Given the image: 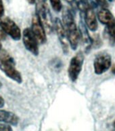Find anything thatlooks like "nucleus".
Returning <instances> with one entry per match:
<instances>
[{"mask_svg": "<svg viewBox=\"0 0 115 131\" xmlns=\"http://www.w3.org/2000/svg\"><path fill=\"white\" fill-rule=\"evenodd\" d=\"M2 82L0 81V88H2Z\"/></svg>", "mask_w": 115, "mask_h": 131, "instance_id": "nucleus-24", "label": "nucleus"}, {"mask_svg": "<svg viewBox=\"0 0 115 131\" xmlns=\"http://www.w3.org/2000/svg\"><path fill=\"white\" fill-rule=\"evenodd\" d=\"M0 131H12V128L9 124L0 122Z\"/></svg>", "mask_w": 115, "mask_h": 131, "instance_id": "nucleus-15", "label": "nucleus"}, {"mask_svg": "<svg viewBox=\"0 0 115 131\" xmlns=\"http://www.w3.org/2000/svg\"><path fill=\"white\" fill-rule=\"evenodd\" d=\"M65 2L71 5L73 8H77V2L75 0H64Z\"/></svg>", "mask_w": 115, "mask_h": 131, "instance_id": "nucleus-19", "label": "nucleus"}, {"mask_svg": "<svg viewBox=\"0 0 115 131\" xmlns=\"http://www.w3.org/2000/svg\"><path fill=\"white\" fill-rule=\"evenodd\" d=\"M6 38V33L4 32V29L2 28V25H1V21H0V40H4Z\"/></svg>", "mask_w": 115, "mask_h": 131, "instance_id": "nucleus-17", "label": "nucleus"}, {"mask_svg": "<svg viewBox=\"0 0 115 131\" xmlns=\"http://www.w3.org/2000/svg\"><path fill=\"white\" fill-rule=\"evenodd\" d=\"M112 73L114 74H115V68H114L113 70H112Z\"/></svg>", "mask_w": 115, "mask_h": 131, "instance_id": "nucleus-23", "label": "nucleus"}, {"mask_svg": "<svg viewBox=\"0 0 115 131\" xmlns=\"http://www.w3.org/2000/svg\"><path fill=\"white\" fill-rule=\"evenodd\" d=\"M2 43H1V41H0V50H2Z\"/></svg>", "mask_w": 115, "mask_h": 131, "instance_id": "nucleus-22", "label": "nucleus"}, {"mask_svg": "<svg viewBox=\"0 0 115 131\" xmlns=\"http://www.w3.org/2000/svg\"><path fill=\"white\" fill-rule=\"evenodd\" d=\"M4 11H5V10H4V3H3L2 0H0V18L4 16Z\"/></svg>", "mask_w": 115, "mask_h": 131, "instance_id": "nucleus-18", "label": "nucleus"}, {"mask_svg": "<svg viewBox=\"0 0 115 131\" xmlns=\"http://www.w3.org/2000/svg\"><path fill=\"white\" fill-rule=\"evenodd\" d=\"M111 56L106 53H100L95 57L93 61L94 72L97 74H102L111 66Z\"/></svg>", "mask_w": 115, "mask_h": 131, "instance_id": "nucleus-7", "label": "nucleus"}, {"mask_svg": "<svg viewBox=\"0 0 115 131\" xmlns=\"http://www.w3.org/2000/svg\"><path fill=\"white\" fill-rule=\"evenodd\" d=\"M30 29L39 43L45 44L46 42L47 36L45 29L36 13L32 16Z\"/></svg>", "mask_w": 115, "mask_h": 131, "instance_id": "nucleus-8", "label": "nucleus"}, {"mask_svg": "<svg viewBox=\"0 0 115 131\" xmlns=\"http://www.w3.org/2000/svg\"><path fill=\"white\" fill-rule=\"evenodd\" d=\"M85 16V24L87 29L91 31H95L97 29V21L96 15L95 14V12L93 11V8L91 6H89L87 10L84 12Z\"/></svg>", "mask_w": 115, "mask_h": 131, "instance_id": "nucleus-10", "label": "nucleus"}, {"mask_svg": "<svg viewBox=\"0 0 115 131\" xmlns=\"http://www.w3.org/2000/svg\"><path fill=\"white\" fill-rule=\"evenodd\" d=\"M36 13L43 25L45 31L48 33L52 31L54 29V23L51 15L50 10L45 0H36Z\"/></svg>", "mask_w": 115, "mask_h": 131, "instance_id": "nucleus-2", "label": "nucleus"}, {"mask_svg": "<svg viewBox=\"0 0 115 131\" xmlns=\"http://www.w3.org/2000/svg\"><path fill=\"white\" fill-rule=\"evenodd\" d=\"M27 1L30 4H35L36 2V0H27Z\"/></svg>", "mask_w": 115, "mask_h": 131, "instance_id": "nucleus-21", "label": "nucleus"}, {"mask_svg": "<svg viewBox=\"0 0 115 131\" xmlns=\"http://www.w3.org/2000/svg\"><path fill=\"white\" fill-rule=\"evenodd\" d=\"M62 17V22L67 33L69 45L73 50H76L79 46L80 36L73 14L69 9H64L63 10Z\"/></svg>", "mask_w": 115, "mask_h": 131, "instance_id": "nucleus-1", "label": "nucleus"}, {"mask_svg": "<svg viewBox=\"0 0 115 131\" xmlns=\"http://www.w3.org/2000/svg\"><path fill=\"white\" fill-rule=\"evenodd\" d=\"M0 122L16 126L19 123V117L11 111L0 109Z\"/></svg>", "mask_w": 115, "mask_h": 131, "instance_id": "nucleus-12", "label": "nucleus"}, {"mask_svg": "<svg viewBox=\"0 0 115 131\" xmlns=\"http://www.w3.org/2000/svg\"><path fill=\"white\" fill-rule=\"evenodd\" d=\"M5 104V101L2 96H0V108H2Z\"/></svg>", "mask_w": 115, "mask_h": 131, "instance_id": "nucleus-20", "label": "nucleus"}, {"mask_svg": "<svg viewBox=\"0 0 115 131\" xmlns=\"http://www.w3.org/2000/svg\"><path fill=\"white\" fill-rule=\"evenodd\" d=\"M108 1H109V2H112L113 0H108Z\"/></svg>", "mask_w": 115, "mask_h": 131, "instance_id": "nucleus-26", "label": "nucleus"}, {"mask_svg": "<svg viewBox=\"0 0 115 131\" xmlns=\"http://www.w3.org/2000/svg\"><path fill=\"white\" fill-rule=\"evenodd\" d=\"M51 6L55 12H60L62 9L61 0H50Z\"/></svg>", "mask_w": 115, "mask_h": 131, "instance_id": "nucleus-14", "label": "nucleus"}, {"mask_svg": "<svg viewBox=\"0 0 115 131\" xmlns=\"http://www.w3.org/2000/svg\"><path fill=\"white\" fill-rule=\"evenodd\" d=\"M113 127L114 128H115V122H114V124H113Z\"/></svg>", "mask_w": 115, "mask_h": 131, "instance_id": "nucleus-25", "label": "nucleus"}, {"mask_svg": "<svg viewBox=\"0 0 115 131\" xmlns=\"http://www.w3.org/2000/svg\"><path fill=\"white\" fill-rule=\"evenodd\" d=\"M22 42L27 51L35 56L39 55V42L30 28L24 29L22 32Z\"/></svg>", "mask_w": 115, "mask_h": 131, "instance_id": "nucleus-5", "label": "nucleus"}, {"mask_svg": "<svg viewBox=\"0 0 115 131\" xmlns=\"http://www.w3.org/2000/svg\"><path fill=\"white\" fill-rule=\"evenodd\" d=\"M112 131H115V128H114V129L112 130Z\"/></svg>", "mask_w": 115, "mask_h": 131, "instance_id": "nucleus-27", "label": "nucleus"}, {"mask_svg": "<svg viewBox=\"0 0 115 131\" xmlns=\"http://www.w3.org/2000/svg\"><path fill=\"white\" fill-rule=\"evenodd\" d=\"M84 61V55L82 52H79L71 59L69 63L68 73L70 79L73 82H75L79 77L83 68Z\"/></svg>", "mask_w": 115, "mask_h": 131, "instance_id": "nucleus-3", "label": "nucleus"}, {"mask_svg": "<svg viewBox=\"0 0 115 131\" xmlns=\"http://www.w3.org/2000/svg\"><path fill=\"white\" fill-rule=\"evenodd\" d=\"M0 70L6 74L8 78H10L18 83H21L22 82V78L21 74L15 68L14 66L11 61L8 59L0 57Z\"/></svg>", "mask_w": 115, "mask_h": 131, "instance_id": "nucleus-4", "label": "nucleus"}, {"mask_svg": "<svg viewBox=\"0 0 115 131\" xmlns=\"http://www.w3.org/2000/svg\"><path fill=\"white\" fill-rule=\"evenodd\" d=\"M97 18L102 24L106 25V26L115 23L113 14L106 8H103L100 10L97 13Z\"/></svg>", "mask_w": 115, "mask_h": 131, "instance_id": "nucleus-13", "label": "nucleus"}, {"mask_svg": "<svg viewBox=\"0 0 115 131\" xmlns=\"http://www.w3.org/2000/svg\"><path fill=\"white\" fill-rule=\"evenodd\" d=\"M1 21V25L4 32L14 40H19L22 38V33L19 27L14 20L9 17H5Z\"/></svg>", "mask_w": 115, "mask_h": 131, "instance_id": "nucleus-6", "label": "nucleus"}, {"mask_svg": "<svg viewBox=\"0 0 115 131\" xmlns=\"http://www.w3.org/2000/svg\"><path fill=\"white\" fill-rule=\"evenodd\" d=\"M79 31L80 40H81L82 42L84 44V45H85L86 50L89 49L91 47V45L93 44V40L91 38V37L89 36L88 30H87V27L83 20H81L80 23H79Z\"/></svg>", "mask_w": 115, "mask_h": 131, "instance_id": "nucleus-11", "label": "nucleus"}, {"mask_svg": "<svg viewBox=\"0 0 115 131\" xmlns=\"http://www.w3.org/2000/svg\"><path fill=\"white\" fill-rule=\"evenodd\" d=\"M95 2H97V4H99L100 6H102V8H106L108 6V2L106 0H95Z\"/></svg>", "mask_w": 115, "mask_h": 131, "instance_id": "nucleus-16", "label": "nucleus"}, {"mask_svg": "<svg viewBox=\"0 0 115 131\" xmlns=\"http://www.w3.org/2000/svg\"><path fill=\"white\" fill-rule=\"evenodd\" d=\"M54 27L56 32L57 36L58 38L59 42L60 43L61 47L62 49L63 53L64 54H67L69 51V42L62 20L59 18H56L54 23Z\"/></svg>", "mask_w": 115, "mask_h": 131, "instance_id": "nucleus-9", "label": "nucleus"}]
</instances>
